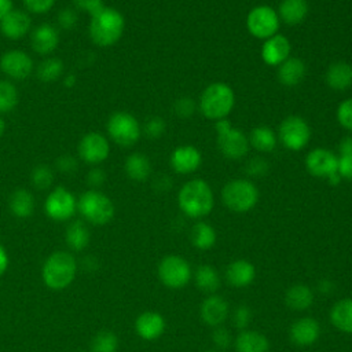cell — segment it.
I'll return each mask as SVG.
<instances>
[{
  "mask_svg": "<svg viewBox=\"0 0 352 352\" xmlns=\"http://www.w3.org/2000/svg\"><path fill=\"white\" fill-rule=\"evenodd\" d=\"M252 320V311L248 305H239L232 314V324L238 330H246Z\"/></svg>",
  "mask_w": 352,
  "mask_h": 352,
  "instance_id": "60d3db41",
  "label": "cell"
},
{
  "mask_svg": "<svg viewBox=\"0 0 352 352\" xmlns=\"http://www.w3.org/2000/svg\"><path fill=\"white\" fill-rule=\"evenodd\" d=\"M194 280L197 287L204 293H214L221 283L219 272L208 264H202L195 270Z\"/></svg>",
  "mask_w": 352,
  "mask_h": 352,
  "instance_id": "d6a6232c",
  "label": "cell"
},
{
  "mask_svg": "<svg viewBox=\"0 0 352 352\" xmlns=\"http://www.w3.org/2000/svg\"><path fill=\"white\" fill-rule=\"evenodd\" d=\"M212 340H213L214 345L219 346V348H221V349L228 348L230 344H231V341H232L230 331H228L227 329L221 327V326H219V327H216V329L213 330V333H212Z\"/></svg>",
  "mask_w": 352,
  "mask_h": 352,
  "instance_id": "c3c4849f",
  "label": "cell"
},
{
  "mask_svg": "<svg viewBox=\"0 0 352 352\" xmlns=\"http://www.w3.org/2000/svg\"><path fill=\"white\" fill-rule=\"evenodd\" d=\"M77 271L78 261L76 256L69 250H56L45 258L41 267V279L48 289L59 292L74 282Z\"/></svg>",
  "mask_w": 352,
  "mask_h": 352,
  "instance_id": "6da1fadb",
  "label": "cell"
},
{
  "mask_svg": "<svg viewBox=\"0 0 352 352\" xmlns=\"http://www.w3.org/2000/svg\"><path fill=\"white\" fill-rule=\"evenodd\" d=\"M308 14L307 0H282L279 4V18L287 25L301 23Z\"/></svg>",
  "mask_w": 352,
  "mask_h": 352,
  "instance_id": "1f68e13d",
  "label": "cell"
},
{
  "mask_svg": "<svg viewBox=\"0 0 352 352\" xmlns=\"http://www.w3.org/2000/svg\"><path fill=\"white\" fill-rule=\"evenodd\" d=\"M217 146L221 154L228 160L242 158L249 150V139L239 129L231 128L228 120L221 118L216 121Z\"/></svg>",
  "mask_w": 352,
  "mask_h": 352,
  "instance_id": "ba28073f",
  "label": "cell"
},
{
  "mask_svg": "<svg viewBox=\"0 0 352 352\" xmlns=\"http://www.w3.org/2000/svg\"><path fill=\"white\" fill-rule=\"evenodd\" d=\"M246 26L252 36L267 40L278 32L279 16L271 7L258 6L248 14Z\"/></svg>",
  "mask_w": 352,
  "mask_h": 352,
  "instance_id": "7c38bea8",
  "label": "cell"
},
{
  "mask_svg": "<svg viewBox=\"0 0 352 352\" xmlns=\"http://www.w3.org/2000/svg\"><path fill=\"white\" fill-rule=\"evenodd\" d=\"M157 274L161 283L169 289L184 287L192 276L188 261L176 254L165 256L158 264Z\"/></svg>",
  "mask_w": 352,
  "mask_h": 352,
  "instance_id": "30bf717a",
  "label": "cell"
},
{
  "mask_svg": "<svg viewBox=\"0 0 352 352\" xmlns=\"http://www.w3.org/2000/svg\"><path fill=\"white\" fill-rule=\"evenodd\" d=\"M337 169L342 179L352 180V155H340Z\"/></svg>",
  "mask_w": 352,
  "mask_h": 352,
  "instance_id": "f907efd6",
  "label": "cell"
},
{
  "mask_svg": "<svg viewBox=\"0 0 352 352\" xmlns=\"http://www.w3.org/2000/svg\"><path fill=\"white\" fill-rule=\"evenodd\" d=\"M14 10L12 0H0V21Z\"/></svg>",
  "mask_w": 352,
  "mask_h": 352,
  "instance_id": "9f6ffc18",
  "label": "cell"
},
{
  "mask_svg": "<svg viewBox=\"0 0 352 352\" xmlns=\"http://www.w3.org/2000/svg\"><path fill=\"white\" fill-rule=\"evenodd\" d=\"M254 278L256 268L245 258L231 261L226 270V279L232 287H246L254 280Z\"/></svg>",
  "mask_w": 352,
  "mask_h": 352,
  "instance_id": "603a6c76",
  "label": "cell"
},
{
  "mask_svg": "<svg viewBox=\"0 0 352 352\" xmlns=\"http://www.w3.org/2000/svg\"><path fill=\"white\" fill-rule=\"evenodd\" d=\"M326 82L330 88L342 91L352 84V66L345 62H336L326 72Z\"/></svg>",
  "mask_w": 352,
  "mask_h": 352,
  "instance_id": "4dcf8cb0",
  "label": "cell"
},
{
  "mask_svg": "<svg viewBox=\"0 0 352 352\" xmlns=\"http://www.w3.org/2000/svg\"><path fill=\"white\" fill-rule=\"evenodd\" d=\"M76 82H77V77H76L73 73L66 74V77L63 78V85H65L66 88H73V87L76 85Z\"/></svg>",
  "mask_w": 352,
  "mask_h": 352,
  "instance_id": "6f0895ef",
  "label": "cell"
},
{
  "mask_svg": "<svg viewBox=\"0 0 352 352\" xmlns=\"http://www.w3.org/2000/svg\"><path fill=\"white\" fill-rule=\"evenodd\" d=\"M191 243L199 250H208L213 248L216 243L214 228L205 221H198L191 230Z\"/></svg>",
  "mask_w": 352,
  "mask_h": 352,
  "instance_id": "e575fe53",
  "label": "cell"
},
{
  "mask_svg": "<svg viewBox=\"0 0 352 352\" xmlns=\"http://www.w3.org/2000/svg\"><path fill=\"white\" fill-rule=\"evenodd\" d=\"M309 136L308 124L298 116H289L279 125V139L289 150H301L308 143Z\"/></svg>",
  "mask_w": 352,
  "mask_h": 352,
  "instance_id": "4fadbf2b",
  "label": "cell"
},
{
  "mask_svg": "<svg viewBox=\"0 0 352 352\" xmlns=\"http://www.w3.org/2000/svg\"><path fill=\"white\" fill-rule=\"evenodd\" d=\"M204 352H214V351H204Z\"/></svg>",
  "mask_w": 352,
  "mask_h": 352,
  "instance_id": "91938a15",
  "label": "cell"
},
{
  "mask_svg": "<svg viewBox=\"0 0 352 352\" xmlns=\"http://www.w3.org/2000/svg\"><path fill=\"white\" fill-rule=\"evenodd\" d=\"M124 169L131 180L144 182L151 173V164L147 155L142 153H132L126 157Z\"/></svg>",
  "mask_w": 352,
  "mask_h": 352,
  "instance_id": "f546056e",
  "label": "cell"
},
{
  "mask_svg": "<svg viewBox=\"0 0 352 352\" xmlns=\"http://www.w3.org/2000/svg\"><path fill=\"white\" fill-rule=\"evenodd\" d=\"M55 168L62 172V173H73L74 170H77L78 168V161L76 157L70 155V154H63V155H59L55 161Z\"/></svg>",
  "mask_w": 352,
  "mask_h": 352,
  "instance_id": "ee69618b",
  "label": "cell"
},
{
  "mask_svg": "<svg viewBox=\"0 0 352 352\" xmlns=\"http://www.w3.org/2000/svg\"><path fill=\"white\" fill-rule=\"evenodd\" d=\"M77 212L92 226H104L114 217L113 201L99 190H87L77 199Z\"/></svg>",
  "mask_w": 352,
  "mask_h": 352,
  "instance_id": "277c9868",
  "label": "cell"
},
{
  "mask_svg": "<svg viewBox=\"0 0 352 352\" xmlns=\"http://www.w3.org/2000/svg\"><path fill=\"white\" fill-rule=\"evenodd\" d=\"M236 352H268V338L254 330H242L235 338Z\"/></svg>",
  "mask_w": 352,
  "mask_h": 352,
  "instance_id": "484cf974",
  "label": "cell"
},
{
  "mask_svg": "<svg viewBox=\"0 0 352 352\" xmlns=\"http://www.w3.org/2000/svg\"><path fill=\"white\" fill-rule=\"evenodd\" d=\"M56 0H22L25 8L32 14H45L48 12Z\"/></svg>",
  "mask_w": 352,
  "mask_h": 352,
  "instance_id": "f6af8a7d",
  "label": "cell"
},
{
  "mask_svg": "<svg viewBox=\"0 0 352 352\" xmlns=\"http://www.w3.org/2000/svg\"><path fill=\"white\" fill-rule=\"evenodd\" d=\"M58 44L59 32L52 23H40L30 32V47L38 55H51L56 50Z\"/></svg>",
  "mask_w": 352,
  "mask_h": 352,
  "instance_id": "2e32d148",
  "label": "cell"
},
{
  "mask_svg": "<svg viewBox=\"0 0 352 352\" xmlns=\"http://www.w3.org/2000/svg\"><path fill=\"white\" fill-rule=\"evenodd\" d=\"M107 136L121 147L133 146L142 135V126L135 116L128 111L113 113L106 124Z\"/></svg>",
  "mask_w": 352,
  "mask_h": 352,
  "instance_id": "52a82bcc",
  "label": "cell"
},
{
  "mask_svg": "<svg viewBox=\"0 0 352 352\" xmlns=\"http://www.w3.org/2000/svg\"><path fill=\"white\" fill-rule=\"evenodd\" d=\"M318 289L322 294H330L334 290V283L330 279H322L318 283Z\"/></svg>",
  "mask_w": 352,
  "mask_h": 352,
  "instance_id": "11a10c76",
  "label": "cell"
},
{
  "mask_svg": "<svg viewBox=\"0 0 352 352\" xmlns=\"http://www.w3.org/2000/svg\"><path fill=\"white\" fill-rule=\"evenodd\" d=\"M124 29V15L118 10L104 6L98 12L91 15L88 33L95 45L110 47L122 37Z\"/></svg>",
  "mask_w": 352,
  "mask_h": 352,
  "instance_id": "7a4b0ae2",
  "label": "cell"
},
{
  "mask_svg": "<svg viewBox=\"0 0 352 352\" xmlns=\"http://www.w3.org/2000/svg\"><path fill=\"white\" fill-rule=\"evenodd\" d=\"M289 336L293 344L298 346H309L315 344L320 336L319 322L309 316L301 318L290 326Z\"/></svg>",
  "mask_w": 352,
  "mask_h": 352,
  "instance_id": "ffe728a7",
  "label": "cell"
},
{
  "mask_svg": "<svg viewBox=\"0 0 352 352\" xmlns=\"http://www.w3.org/2000/svg\"><path fill=\"white\" fill-rule=\"evenodd\" d=\"M55 179L54 169L50 165H36L30 172V183L37 190H48Z\"/></svg>",
  "mask_w": 352,
  "mask_h": 352,
  "instance_id": "f35d334b",
  "label": "cell"
},
{
  "mask_svg": "<svg viewBox=\"0 0 352 352\" xmlns=\"http://www.w3.org/2000/svg\"><path fill=\"white\" fill-rule=\"evenodd\" d=\"M201 153L194 146L176 147L170 154V166L175 172L187 175L201 165Z\"/></svg>",
  "mask_w": 352,
  "mask_h": 352,
  "instance_id": "7402d4cb",
  "label": "cell"
},
{
  "mask_svg": "<svg viewBox=\"0 0 352 352\" xmlns=\"http://www.w3.org/2000/svg\"><path fill=\"white\" fill-rule=\"evenodd\" d=\"M165 319L161 314L154 311L142 312L135 320L136 334L146 341H154L160 338L165 331Z\"/></svg>",
  "mask_w": 352,
  "mask_h": 352,
  "instance_id": "d6986e66",
  "label": "cell"
},
{
  "mask_svg": "<svg viewBox=\"0 0 352 352\" xmlns=\"http://www.w3.org/2000/svg\"><path fill=\"white\" fill-rule=\"evenodd\" d=\"M341 155H352V136H345L338 146Z\"/></svg>",
  "mask_w": 352,
  "mask_h": 352,
  "instance_id": "db71d44e",
  "label": "cell"
},
{
  "mask_svg": "<svg viewBox=\"0 0 352 352\" xmlns=\"http://www.w3.org/2000/svg\"><path fill=\"white\" fill-rule=\"evenodd\" d=\"M285 302L293 311H305L314 304V292L304 283H296L287 289Z\"/></svg>",
  "mask_w": 352,
  "mask_h": 352,
  "instance_id": "f1b7e54d",
  "label": "cell"
},
{
  "mask_svg": "<svg viewBox=\"0 0 352 352\" xmlns=\"http://www.w3.org/2000/svg\"><path fill=\"white\" fill-rule=\"evenodd\" d=\"M85 180H87V183H88L94 190H96L98 187H100V186L104 183V180H106V173H104L103 169L94 166L91 170H88V173H87V176H85Z\"/></svg>",
  "mask_w": 352,
  "mask_h": 352,
  "instance_id": "681fc988",
  "label": "cell"
},
{
  "mask_svg": "<svg viewBox=\"0 0 352 352\" xmlns=\"http://www.w3.org/2000/svg\"><path fill=\"white\" fill-rule=\"evenodd\" d=\"M234 91L224 82H213L206 87L199 99L201 113L209 120H221L234 107Z\"/></svg>",
  "mask_w": 352,
  "mask_h": 352,
  "instance_id": "5b68a950",
  "label": "cell"
},
{
  "mask_svg": "<svg viewBox=\"0 0 352 352\" xmlns=\"http://www.w3.org/2000/svg\"><path fill=\"white\" fill-rule=\"evenodd\" d=\"M32 29V18L23 10H12L0 21V32L10 40H21Z\"/></svg>",
  "mask_w": 352,
  "mask_h": 352,
  "instance_id": "e0dca14e",
  "label": "cell"
},
{
  "mask_svg": "<svg viewBox=\"0 0 352 352\" xmlns=\"http://www.w3.org/2000/svg\"><path fill=\"white\" fill-rule=\"evenodd\" d=\"M221 201L230 210L245 213L256 206L258 201V190L246 179H235L223 187Z\"/></svg>",
  "mask_w": 352,
  "mask_h": 352,
  "instance_id": "8992f818",
  "label": "cell"
},
{
  "mask_svg": "<svg viewBox=\"0 0 352 352\" xmlns=\"http://www.w3.org/2000/svg\"><path fill=\"white\" fill-rule=\"evenodd\" d=\"M4 131H6V122H4L3 117L0 116V139H1V136L4 135Z\"/></svg>",
  "mask_w": 352,
  "mask_h": 352,
  "instance_id": "680465c9",
  "label": "cell"
},
{
  "mask_svg": "<svg viewBox=\"0 0 352 352\" xmlns=\"http://www.w3.org/2000/svg\"><path fill=\"white\" fill-rule=\"evenodd\" d=\"M290 41L283 34H274L267 38L261 48V58L270 66H279L290 56Z\"/></svg>",
  "mask_w": 352,
  "mask_h": 352,
  "instance_id": "44dd1931",
  "label": "cell"
},
{
  "mask_svg": "<svg viewBox=\"0 0 352 352\" xmlns=\"http://www.w3.org/2000/svg\"><path fill=\"white\" fill-rule=\"evenodd\" d=\"M65 241L72 252H82L88 248L91 241L89 228L82 220H73L66 227Z\"/></svg>",
  "mask_w": 352,
  "mask_h": 352,
  "instance_id": "d4e9b609",
  "label": "cell"
},
{
  "mask_svg": "<svg viewBox=\"0 0 352 352\" xmlns=\"http://www.w3.org/2000/svg\"><path fill=\"white\" fill-rule=\"evenodd\" d=\"M305 166L311 175L329 179L331 175L338 172V157L330 150L318 147L308 153L305 158Z\"/></svg>",
  "mask_w": 352,
  "mask_h": 352,
  "instance_id": "9a60e30c",
  "label": "cell"
},
{
  "mask_svg": "<svg viewBox=\"0 0 352 352\" xmlns=\"http://www.w3.org/2000/svg\"><path fill=\"white\" fill-rule=\"evenodd\" d=\"M78 158L82 162L96 166L104 162L110 155V143L109 139L99 132L85 133L77 146Z\"/></svg>",
  "mask_w": 352,
  "mask_h": 352,
  "instance_id": "8fae6325",
  "label": "cell"
},
{
  "mask_svg": "<svg viewBox=\"0 0 352 352\" xmlns=\"http://www.w3.org/2000/svg\"><path fill=\"white\" fill-rule=\"evenodd\" d=\"M177 204L180 210L192 219H201L213 209V192L209 184L201 179L187 182L179 191Z\"/></svg>",
  "mask_w": 352,
  "mask_h": 352,
  "instance_id": "3957f363",
  "label": "cell"
},
{
  "mask_svg": "<svg viewBox=\"0 0 352 352\" xmlns=\"http://www.w3.org/2000/svg\"><path fill=\"white\" fill-rule=\"evenodd\" d=\"M165 131V122L161 117H151L150 120L146 121L143 126V132L147 138L150 139H157L160 138Z\"/></svg>",
  "mask_w": 352,
  "mask_h": 352,
  "instance_id": "7bdbcfd3",
  "label": "cell"
},
{
  "mask_svg": "<svg viewBox=\"0 0 352 352\" xmlns=\"http://www.w3.org/2000/svg\"><path fill=\"white\" fill-rule=\"evenodd\" d=\"M0 70L10 80H26L34 70L33 59L22 50H10L0 56Z\"/></svg>",
  "mask_w": 352,
  "mask_h": 352,
  "instance_id": "5bb4252c",
  "label": "cell"
},
{
  "mask_svg": "<svg viewBox=\"0 0 352 352\" xmlns=\"http://www.w3.org/2000/svg\"><path fill=\"white\" fill-rule=\"evenodd\" d=\"M305 63L300 58L289 56L283 63L279 65L278 78L286 87H294L301 82L305 76Z\"/></svg>",
  "mask_w": 352,
  "mask_h": 352,
  "instance_id": "4316f807",
  "label": "cell"
},
{
  "mask_svg": "<svg viewBox=\"0 0 352 352\" xmlns=\"http://www.w3.org/2000/svg\"><path fill=\"white\" fill-rule=\"evenodd\" d=\"M19 102V94L11 80H0V114L12 111Z\"/></svg>",
  "mask_w": 352,
  "mask_h": 352,
  "instance_id": "8d00e7d4",
  "label": "cell"
},
{
  "mask_svg": "<svg viewBox=\"0 0 352 352\" xmlns=\"http://www.w3.org/2000/svg\"><path fill=\"white\" fill-rule=\"evenodd\" d=\"M194 110H195V103L190 98H182L175 102V113L179 117L187 118L194 113Z\"/></svg>",
  "mask_w": 352,
  "mask_h": 352,
  "instance_id": "7dc6e473",
  "label": "cell"
},
{
  "mask_svg": "<svg viewBox=\"0 0 352 352\" xmlns=\"http://www.w3.org/2000/svg\"><path fill=\"white\" fill-rule=\"evenodd\" d=\"M44 212L54 221H69L77 213V198L69 188L58 186L48 192L44 201Z\"/></svg>",
  "mask_w": 352,
  "mask_h": 352,
  "instance_id": "9c48e42d",
  "label": "cell"
},
{
  "mask_svg": "<svg viewBox=\"0 0 352 352\" xmlns=\"http://www.w3.org/2000/svg\"><path fill=\"white\" fill-rule=\"evenodd\" d=\"M228 302L217 294H210L209 297H206L199 308L201 319L210 327H219L220 324H223L228 318Z\"/></svg>",
  "mask_w": 352,
  "mask_h": 352,
  "instance_id": "ac0fdd59",
  "label": "cell"
},
{
  "mask_svg": "<svg viewBox=\"0 0 352 352\" xmlns=\"http://www.w3.org/2000/svg\"><path fill=\"white\" fill-rule=\"evenodd\" d=\"M8 264H10L8 253H7L6 248L0 243V278L6 274V271L8 268Z\"/></svg>",
  "mask_w": 352,
  "mask_h": 352,
  "instance_id": "f5cc1de1",
  "label": "cell"
},
{
  "mask_svg": "<svg viewBox=\"0 0 352 352\" xmlns=\"http://www.w3.org/2000/svg\"><path fill=\"white\" fill-rule=\"evenodd\" d=\"M78 22V14L74 8H62L58 12V25L65 30H72Z\"/></svg>",
  "mask_w": 352,
  "mask_h": 352,
  "instance_id": "b9f144b4",
  "label": "cell"
},
{
  "mask_svg": "<svg viewBox=\"0 0 352 352\" xmlns=\"http://www.w3.org/2000/svg\"><path fill=\"white\" fill-rule=\"evenodd\" d=\"M65 72V65L60 58L48 56L43 59L36 67V76L43 82L56 81Z\"/></svg>",
  "mask_w": 352,
  "mask_h": 352,
  "instance_id": "836d02e7",
  "label": "cell"
},
{
  "mask_svg": "<svg viewBox=\"0 0 352 352\" xmlns=\"http://www.w3.org/2000/svg\"><path fill=\"white\" fill-rule=\"evenodd\" d=\"M268 164L264 161V158H253L248 165H246V172L252 176H261L267 172Z\"/></svg>",
  "mask_w": 352,
  "mask_h": 352,
  "instance_id": "816d5d0a",
  "label": "cell"
},
{
  "mask_svg": "<svg viewBox=\"0 0 352 352\" xmlns=\"http://www.w3.org/2000/svg\"><path fill=\"white\" fill-rule=\"evenodd\" d=\"M73 6L76 10L94 15L95 12H98L100 8L104 7L103 0H72Z\"/></svg>",
  "mask_w": 352,
  "mask_h": 352,
  "instance_id": "bcb514c9",
  "label": "cell"
},
{
  "mask_svg": "<svg viewBox=\"0 0 352 352\" xmlns=\"http://www.w3.org/2000/svg\"><path fill=\"white\" fill-rule=\"evenodd\" d=\"M34 195L28 188H16L8 198V209L16 219L30 217L34 212Z\"/></svg>",
  "mask_w": 352,
  "mask_h": 352,
  "instance_id": "cb8c5ba5",
  "label": "cell"
},
{
  "mask_svg": "<svg viewBox=\"0 0 352 352\" xmlns=\"http://www.w3.org/2000/svg\"><path fill=\"white\" fill-rule=\"evenodd\" d=\"M331 324L346 334H352V298L338 300L330 309Z\"/></svg>",
  "mask_w": 352,
  "mask_h": 352,
  "instance_id": "83f0119b",
  "label": "cell"
},
{
  "mask_svg": "<svg viewBox=\"0 0 352 352\" xmlns=\"http://www.w3.org/2000/svg\"><path fill=\"white\" fill-rule=\"evenodd\" d=\"M118 337L110 330H100L91 341V352H117Z\"/></svg>",
  "mask_w": 352,
  "mask_h": 352,
  "instance_id": "74e56055",
  "label": "cell"
},
{
  "mask_svg": "<svg viewBox=\"0 0 352 352\" xmlns=\"http://www.w3.org/2000/svg\"><path fill=\"white\" fill-rule=\"evenodd\" d=\"M337 120L345 129L352 131V98L345 99L338 104Z\"/></svg>",
  "mask_w": 352,
  "mask_h": 352,
  "instance_id": "ab89813d",
  "label": "cell"
},
{
  "mask_svg": "<svg viewBox=\"0 0 352 352\" xmlns=\"http://www.w3.org/2000/svg\"><path fill=\"white\" fill-rule=\"evenodd\" d=\"M249 142L250 144L258 150V151H272L276 146V136L272 129H270L265 125H260L252 129L249 135Z\"/></svg>",
  "mask_w": 352,
  "mask_h": 352,
  "instance_id": "d590c367",
  "label": "cell"
}]
</instances>
